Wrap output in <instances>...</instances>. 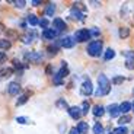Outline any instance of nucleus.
Returning <instances> with one entry per match:
<instances>
[{
    "label": "nucleus",
    "instance_id": "1",
    "mask_svg": "<svg viewBox=\"0 0 134 134\" xmlns=\"http://www.w3.org/2000/svg\"><path fill=\"white\" fill-rule=\"evenodd\" d=\"M111 92V82L105 74H99L98 76V89L95 92L96 96H105Z\"/></svg>",
    "mask_w": 134,
    "mask_h": 134
},
{
    "label": "nucleus",
    "instance_id": "2",
    "mask_svg": "<svg viewBox=\"0 0 134 134\" xmlns=\"http://www.w3.org/2000/svg\"><path fill=\"white\" fill-rule=\"evenodd\" d=\"M102 41H92L89 45H87V54L92 55V57H98L100 53H102Z\"/></svg>",
    "mask_w": 134,
    "mask_h": 134
},
{
    "label": "nucleus",
    "instance_id": "3",
    "mask_svg": "<svg viewBox=\"0 0 134 134\" xmlns=\"http://www.w3.org/2000/svg\"><path fill=\"white\" fill-rule=\"evenodd\" d=\"M67 74H69V69H67V64H66V61H63V67H61V70L58 71L57 74H55V76H54V83L57 85V86H60L61 83H63V79L64 77L67 76Z\"/></svg>",
    "mask_w": 134,
    "mask_h": 134
},
{
    "label": "nucleus",
    "instance_id": "4",
    "mask_svg": "<svg viewBox=\"0 0 134 134\" xmlns=\"http://www.w3.org/2000/svg\"><path fill=\"white\" fill-rule=\"evenodd\" d=\"M74 40L79 41V42H85V41L91 40V32H89V29H79V31H76V34H74Z\"/></svg>",
    "mask_w": 134,
    "mask_h": 134
},
{
    "label": "nucleus",
    "instance_id": "5",
    "mask_svg": "<svg viewBox=\"0 0 134 134\" xmlns=\"http://www.w3.org/2000/svg\"><path fill=\"white\" fill-rule=\"evenodd\" d=\"M80 93L83 95V96H89V95L93 93V86H92V82L89 80V79H86V80H85L83 83H82Z\"/></svg>",
    "mask_w": 134,
    "mask_h": 134
},
{
    "label": "nucleus",
    "instance_id": "6",
    "mask_svg": "<svg viewBox=\"0 0 134 134\" xmlns=\"http://www.w3.org/2000/svg\"><path fill=\"white\" fill-rule=\"evenodd\" d=\"M25 58H26V60H29L31 63L38 64V63H41V60H42V54L38 53V51H31V53L25 54Z\"/></svg>",
    "mask_w": 134,
    "mask_h": 134
},
{
    "label": "nucleus",
    "instance_id": "7",
    "mask_svg": "<svg viewBox=\"0 0 134 134\" xmlns=\"http://www.w3.org/2000/svg\"><path fill=\"white\" fill-rule=\"evenodd\" d=\"M19 91H20V86L18 82H10L9 86H7V92H9L10 96H16L19 93Z\"/></svg>",
    "mask_w": 134,
    "mask_h": 134
},
{
    "label": "nucleus",
    "instance_id": "8",
    "mask_svg": "<svg viewBox=\"0 0 134 134\" xmlns=\"http://www.w3.org/2000/svg\"><path fill=\"white\" fill-rule=\"evenodd\" d=\"M53 25H54V29L57 31V32H61V31H64L67 28L66 22H64L63 19H60V18H55V19L53 20Z\"/></svg>",
    "mask_w": 134,
    "mask_h": 134
},
{
    "label": "nucleus",
    "instance_id": "9",
    "mask_svg": "<svg viewBox=\"0 0 134 134\" xmlns=\"http://www.w3.org/2000/svg\"><path fill=\"white\" fill-rule=\"evenodd\" d=\"M69 114H70V117L73 118V120H79V118L82 117V109L79 107H70L69 108Z\"/></svg>",
    "mask_w": 134,
    "mask_h": 134
},
{
    "label": "nucleus",
    "instance_id": "10",
    "mask_svg": "<svg viewBox=\"0 0 134 134\" xmlns=\"http://www.w3.org/2000/svg\"><path fill=\"white\" fill-rule=\"evenodd\" d=\"M108 112H109V117H111V118L118 117V115L121 114V111H120V105H117V104L109 105V107H108Z\"/></svg>",
    "mask_w": 134,
    "mask_h": 134
},
{
    "label": "nucleus",
    "instance_id": "11",
    "mask_svg": "<svg viewBox=\"0 0 134 134\" xmlns=\"http://www.w3.org/2000/svg\"><path fill=\"white\" fill-rule=\"evenodd\" d=\"M74 42H76V40L73 37H64L60 44H61V47H64V48H71L74 45Z\"/></svg>",
    "mask_w": 134,
    "mask_h": 134
},
{
    "label": "nucleus",
    "instance_id": "12",
    "mask_svg": "<svg viewBox=\"0 0 134 134\" xmlns=\"http://www.w3.org/2000/svg\"><path fill=\"white\" fill-rule=\"evenodd\" d=\"M57 35H58V32L55 29H53V28H48V29H45L42 32V37L45 38V40H54Z\"/></svg>",
    "mask_w": 134,
    "mask_h": 134
},
{
    "label": "nucleus",
    "instance_id": "13",
    "mask_svg": "<svg viewBox=\"0 0 134 134\" xmlns=\"http://www.w3.org/2000/svg\"><path fill=\"white\" fill-rule=\"evenodd\" d=\"M70 15H71V18L73 19H77V20H83L85 19V16H83V12H80L79 9H76V7H71V10H70Z\"/></svg>",
    "mask_w": 134,
    "mask_h": 134
},
{
    "label": "nucleus",
    "instance_id": "14",
    "mask_svg": "<svg viewBox=\"0 0 134 134\" xmlns=\"http://www.w3.org/2000/svg\"><path fill=\"white\" fill-rule=\"evenodd\" d=\"M77 130H79L80 134H86L87 131H89V125H87V122H85V121H80V122L77 124Z\"/></svg>",
    "mask_w": 134,
    "mask_h": 134
},
{
    "label": "nucleus",
    "instance_id": "15",
    "mask_svg": "<svg viewBox=\"0 0 134 134\" xmlns=\"http://www.w3.org/2000/svg\"><path fill=\"white\" fill-rule=\"evenodd\" d=\"M104 114H105V108L102 107V105H96V107H93V115L95 117H102Z\"/></svg>",
    "mask_w": 134,
    "mask_h": 134
},
{
    "label": "nucleus",
    "instance_id": "16",
    "mask_svg": "<svg viewBox=\"0 0 134 134\" xmlns=\"http://www.w3.org/2000/svg\"><path fill=\"white\" fill-rule=\"evenodd\" d=\"M54 12H55V4H54V3H48L47 7H45V15H47V16H53Z\"/></svg>",
    "mask_w": 134,
    "mask_h": 134
},
{
    "label": "nucleus",
    "instance_id": "17",
    "mask_svg": "<svg viewBox=\"0 0 134 134\" xmlns=\"http://www.w3.org/2000/svg\"><path fill=\"white\" fill-rule=\"evenodd\" d=\"M120 111L125 115L128 111H131V104H130V102H122V104L120 105Z\"/></svg>",
    "mask_w": 134,
    "mask_h": 134
},
{
    "label": "nucleus",
    "instance_id": "18",
    "mask_svg": "<svg viewBox=\"0 0 134 134\" xmlns=\"http://www.w3.org/2000/svg\"><path fill=\"white\" fill-rule=\"evenodd\" d=\"M28 24L31 26H35V25H40V20H38V18L35 15H28Z\"/></svg>",
    "mask_w": 134,
    "mask_h": 134
},
{
    "label": "nucleus",
    "instance_id": "19",
    "mask_svg": "<svg viewBox=\"0 0 134 134\" xmlns=\"http://www.w3.org/2000/svg\"><path fill=\"white\" fill-rule=\"evenodd\" d=\"M115 57V51L112 50V48H108L107 51H105V55H104V58L107 61H109V60H112V58Z\"/></svg>",
    "mask_w": 134,
    "mask_h": 134
},
{
    "label": "nucleus",
    "instance_id": "20",
    "mask_svg": "<svg viewBox=\"0 0 134 134\" xmlns=\"http://www.w3.org/2000/svg\"><path fill=\"white\" fill-rule=\"evenodd\" d=\"M118 35H120V38H127L128 35H130V29L125 26L120 28V31H118Z\"/></svg>",
    "mask_w": 134,
    "mask_h": 134
},
{
    "label": "nucleus",
    "instance_id": "21",
    "mask_svg": "<svg viewBox=\"0 0 134 134\" xmlns=\"http://www.w3.org/2000/svg\"><path fill=\"white\" fill-rule=\"evenodd\" d=\"M12 47V44H10V41L9 40H0V48L2 50H9V48Z\"/></svg>",
    "mask_w": 134,
    "mask_h": 134
},
{
    "label": "nucleus",
    "instance_id": "22",
    "mask_svg": "<svg viewBox=\"0 0 134 134\" xmlns=\"http://www.w3.org/2000/svg\"><path fill=\"white\" fill-rule=\"evenodd\" d=\"M55 105H57V108H61V109H67V111H69V108H70L69 105H67V102H66L64 99H58L57 102H55Z\"/></svg>",
    "mask_w": 134,
    "mask_h": 134
},
{
    "label": "nucleus",
    "instance_id": "23",
    "mask_svg": "<svg viewBox=\"0 0 134 134\" xmlns=\"http://www.w3.org/2000/svg\"><path fill=\"white\" fill-rule=\"evenodd\" d=\"M93 134H104V125L96 122V124L93 125Z\"/></svg>",
    "mask_w": 134,
    "mask_h": 134
},
{
    "label": "nucleus",
    "instance_id": "24",
    "mask_svg": "<svg viewBox=\"0 0 134 134\" xmlns=\"http://www.w3.org/2000/svg\"><path fill=\"white\" fill-rule=\"evenodd\" d=\"M122 55H124L127 60H134V51H131V50L122 51Z\"/></svg>",
    "mask_w": 134,
    "mask_h": 134
},
{
    "label": "nucleus",
    "instance_id": "25",
    "mask_svg": "<svg viewBox=\"0 0 134 134\" xmlns=\"http://www.w3.org/2000/svg\"><path fill=\"white\" fill-rule=\"evenodd\" d=\"M28 98H29V95L28 93H25V95H22V96L19 98V99H18V102H16V105H24L25 102H26L28 100Z\"/></svg>",
    "mask_w": 134,
    "mask_h": 134
},
{
    "label": "nucleus",
    "instance_id": "26",
    "mask_svg": "<svg viewBox=\"0 0 134 134\" xmlns=\"http://www.w3.org/2000/svg\"><path fill=\"white\" fill-rule=\"evenodd\" d=\"M12 74V69H3L0 70V77H9Z\"/></svg>",
    "mask_w": 134,
    "mask_h": 134
},
{
    "label": "nucleus",
    "instance_id": "27",
    "mask_svg": "<svg viewBox=\"0 0 134 134\" xmlns=\"http://www.w3.org/2000/svg\"><path fill=\"white\" fill-rule=\"evenodd\" d=\"M127 133H128V130L125 127H121V125L114 130V134H127Z\"/></svg>",
    "mask_w": 134,
    "mask_h": 134
},
{
    "label": "nucleus",
    "instance_id": "28",
    "mask_svg": "<svg viewBox=\"0 0 134 134\" xmlns=\"http://www.w3.org/2000/svg\"><path fill=\"white\" fill-rule=\"evenodd\" d=\"M130 121H131V118L128 117V115H122V117L120 118V121H118V122H120V125H122V124H128Z\"/></svg>",
    "mask_w": 134,
    "mask_h": 134
},
{
    "label": "nucleus",
    "instance_id": "29",
    "mask_svg": "<svg viewBox=\"0 0 134 134\" xmlns=\"http://www.w3.org/2000/svg\"><path fill=\"white\" fill-rule=\"evenodd\" d=\"M89 108H91L89 102H86V100H85L83 104H82V114H87V112H89Z\"/></svg>",
    "mask_w": 134,
    "mask_h": 134
},
{
    "label": "nucleus",
    "instance_id": "30",
    "mask_svg": "<svg viewBox=\"0 0 134 134\" xmlns=\"http://www.w3.org/2000/svg\"><path fill=\"white\" fill-rule=\"evenodd\" d=\"M40 26L44 28V31L48 29V19H45V18H44V19H41L40 20Z\"/></svg>",
    "mask_w": 134,
    "mask_h": 134
},
{
    "label": "nucleus",
    "instance_id": "31",
    "mask_svg": "<svg viewBox=\"0 0 134 134\" xmlns=\"http://www.w3.org/2000/svg\"><path fill=\"white\" fill-rule=\"evenodd\" d=\"M125 67L128 70H134V60H125Z\"/></svg>",
    "mask_w": 134,
    "mask_h": 134
},
{
    "label": "nucleus",
    "instance_id": "32",
    "mask_svg": "<svg viewBox=\"0 0 134 134\" xmlns=\"http://www.w3.org/2000/svg\"><path fill=\"white\" fill-rule=\"evenodd\" d=\"M25 4H26V2H25V0H18V2H15V6L19 7V9H24Z\"/></svg>",
    "mask_w": 134,
    "mask_h": 134
},
{
    "label": "nucleus",
    "instance_id": "33",
    "mask_svg": "<svg viewBox=\"0 0 134 134\" xmlns=\"http://www.w3.org/2000/svg\"><path fill=\"white\" fill-rule=\"evenodd\" d=\"M122 82H124V77H121V76H117V77L112 79V83L114 85H120V83H122Z\"/></svg>",
    "mask_w": 134,
    "mask_h": 134
},
{
    "label": "nucleus",
    "instance_id": "34",
    "mask_svg": "<svg viewBox=\"0 0 134 134\" xmlns=\"http://www.w3.org/2000/svg\"><path fill=\"white\" fill-rule=\"evenodd\" d=\"M16 121H18V124H28V122H29L28 118H25V117H18Z\"/></svg>",
    "mask_w": 134,
    "mask_h": 134
},
{
    "label": "nucleus",
    "instance_id": "35",
    "mask_svg": "<svg viewBox=\"0 0 134 134\" xmlns=\"http://www.w3.org/2000/svg\"><path fill=\"white\" fill-rule=\"evenodd\" d=\"M89 32H91V37H98L99 35V29H96V28H92Z\"/></svg>",
    "mask_w": 134,
    "mask_h": 134
},
{
    "label": "nucleus",
    "instance_id": "36",
    "mask_svg": "<svg viewBox=\"0 0 134 134\" xmlns=\"http://www.w3.org/2000/svg\"><path fill=\"white\" fill-rule=\"evenodd\" d=\"M50 54H57V47H48Z\"/></svg>",
    "mask_w": 134,
    "mask_h": 134
},
{
    "label": "nucleus",
    "instance_id": "37",
    "mask_svg": "<svg viewBox=\"0 0 134 134\" xmlns=\"http://www.w3.org/2000/svg\"><path fill=\"white\" fill-rule=\"evenodd\" d=\"M3 60H6V54H4L3 51H0V63H2Z\"/></svg>",
    "mask_w": 134,
    "mask_h": 134
},
{
    "label": "nucleus",
    "instance_id": "38",
    "mask_svg": "<svg viewBox=\"0 0 134 134\" xmlns=\"http://www.w3.org/2000/svg\"><path fill=\"white\" fill-rule=\"evenodd\" d=\"M69 134H80V133H79L77 127H74V128H71V130H70V133H69Z\"/></svg>",
    "mask_w": 134,
    "mask_h": 134
},
{
    "label": "nucleus",
    "instance_id": "39",
    "mask_svg": "<svg viewBox=\"0 0 134 134\" xmlns=\"http://www.w3.org/2000/svg\"><path fill=\"white\" fill-rule=\"evenodd\" d=\"M32 4H34V6H38V4H41V2H40V0H34Z\"/></svg>",
    "mask_w": 134,
    "mask_h": 134
},
{
    "label": "nucleus",
    "instance_id": "40",
    "mask_svg": "<svg viewBox=\"0 0 134 134\" xmlns=\"http://www.w3.org/2000/svg\"><path fill=\"white\" fill-rule=\"evenodd\" d=\"M0 32H3V25L0 24Z\"/></svg>",
    "mask_w": 134,
    "mask_h": 134
},
{
    "label": "nucleus",
    "instance_id": "41",
    "mask_svg": "<svg viewBox=\"0 0 134 134\" xmlns=\"http://www.w3.org/2000/svg\"><path fill=\"white\" fill-rule=\"evenodd\" d=\"M131 109L134 111V102H133V104H131Z\"/></svg>",
    "mask_w": 134,
    "mask_h": 134
},
{
    "label": "nucleus",
    "instance_id": "42",
    "mask_svg": "<svg viewBox=\"0 0 134 134\" xmlns=\"http://www.w3.org/2000/svg\"><path fill=\"white\" fill-rule=\"evenodd\" d=\"M133 95H134V89H133Z\"/></svg>",
    "mask_w": 134,
    "mask_h": 134
},
{
    "label": "nucleus",
    "instance_id": "43",
    "mask_svg": "<svg viewBox=\"0 0 134 134\" xmlns=\"http://www.w3.org/2000/svg\"><path fill=\"white\" fill-rule=\"evenodd\" d=\"M111 134H114V133H111Z\"/></svg>",
    "mask_w": 134,
    "mask_h": 134
},
{
    "label": "nucleus",
    "instance_id": "44",
    "mask_svg": "<svg viewBox=\"0 0 134 134\" xmlns=\"http://www.w3.org/2000/svg\"><path fill=\"white\" fill-rule=\"evenodd\" d=\"M133 134H134V133H133Z\"/></svg>",
    "mask_w": 134,
    "mask_h": 134
}]
</instances>
